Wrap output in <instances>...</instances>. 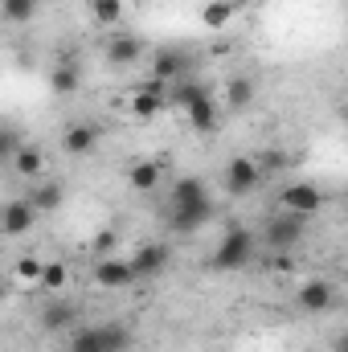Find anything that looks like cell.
<instances>
[{
    "label": "cell",
    "mask_w": 348,
    "mask_h": 352,
    "mask_svg": "<svg viewBox=\"0 0 348 352\" xmlns=\"http://www.w3.org/2000/svg\"><path fill=\"white\" fill-rule=\"evenodd\" d=\"M168 221L176 234H197L201 226L213 221V197L201 184V176H180L173 184V205H168Z\"/></svg>",
    "instance_id": "1"
},
{
    "label": "cell",
    "mask_w": 348,
    "mask_h": 352,
    "mask_svg": "<svg viewBox=\"0 0 348 352\" xmlns=\"http://www.w3.org/2000/svg\"><path fill=\"white\" fill-rule=\"evenodd\" d=\"M254 250H259L254 230H246V226H230V230L221 234V242H217V250H213L209 266L221 270V274H230V270H246V266L254 263Z\"/></svg>",
    "instance_id": "2"
},
{
    "label": "cell",
    "mask_w": 348,
    "mask_h": 352,
    "mask_svg": "<svg viewBox=\"0 0 348 352\" xmlns=\"http://www.w3.org/2000/svg\"><path fill=\"white\" fill-rule=\"evenodd\" d=\"M307 226H312V217H307V213L279 209V213L266 221V230H262V246H270L274 254H291V250L307 238Z\"/></svg>",
    "instance_id": "3"
},
{
    "label": "cell",
    "mask_w": 348,
    "mask_h": 352,
    "mask_svg": "<svg viewBox=\"0 0 348 352\" xmlns=\"http://www.w3.org/2000/svg\"><path fill=\"white\" fill-rule=\"evenodd\" d=\"M127 349H131V332L123 324H87L70 340V352H127Z\"/></svg>",
    "instance_id": "4"
},
{
    "label": "cell",
    "mask_w": 348,
    "mask_h": 352,
    "mask_svg": "<svg viewBox=\"0 0 348 352\" xmlns=\"http://www.w3.org/2000/svg\"><path fill=\"white\" fill-rule=\"evenodd\" d=\"M324 205H328V192H324L320 184L291 180V184L279 188V209H291V213H307V217H316Z\"/></svg>",
    "instance_id": "5"
},
{
    "label": "cell",
    "mask_w": 348,
    "mask_h": 352,
    "mask_svg": "<svg viewBox=\"0 0 348 352\" xmlns=\"http://www.w3.org/2000/svg\"><path fill=\"white\" fill-rule=\"evenodd\" d=\"M188 74H193V54L184 45H156L152 50V78L173 87V82L188 78Z\"/></svg>",
    "instance_id": "6"
},
{
    "label": "cell",
    "mask_w": 348,
    "mask_h": 352,
    "mask_svg": "<svg viewBox=\"0 0 348 352\" xmlns=\"http://www.w3.org/2000/svg\"><path fill=\"white\" fill-rule=\"evenodd\" d=\"M131 274H135V283H144V278H156V274H164L168 263H173V250H168V242H144L131 258Z\"/></svg>",
    "instance_id": "7"
},
{
    "label": "cell",
    "mask_w": 348,
    "mask_h": 352,
    "mask_svg": "<svg viewBox=\"0 0 348 352\" xmlns=\"http://www.w3.org/2000/svg\"><path fill=\"white\" fill-rule=\"evenodd\" d=\"M259 180H262V168H259V160H250V156H234L226 164V192L238 197V201L250 197L259 188Z\"/></svg>",
    "instance_id": "8"
},
{
    "label": "cell",
    "mask_w": 348,
    "mask_h": 352,
    "mask_svg": "<svg viewBox=\"0 0 348 352\" xmlns=\"http://www.w3.org/2000/svg\"><path fill=\"white\" fill-rule=\"evenodd\" d=\"M37 209L29 205V197H17V201H4L0 205V234H8V238H21V234H29L33 226H37Z\"/></svg>",
    "instance_id": "9"
},
{
    "label": "cell",
    "mask_w": 348,
    "mask_h": 352,
    "mask_svg": "<svg viewBox=\"0 0 348 352\" xmlns=\"http://www.w3.org/2000/svg\"><path fill=\"white\" fill-rule=\"evenodd\" d=\"M295 303H299V311H303V316H324V311H332V307H336V291H332V283H328V278H307V283L299 287Z\"/></svg>",
    "instance_id": "10"
},
{
    "label": "cell",
    "mask_w": 348,
    "mask_h": 352,
    "mask_svg": "<svg viewBox=\"0 0 348 352\" xmlns=\"http://www.w3.org/2000/svg\"><path fill=\"white\" fill-rule=\"evenodd\" d=\"M94 283H98L102 291H127V287H135L131 263H127V258H119V254L98 258V263H94Z\"/></svg>",
    "instance_id": "11"
},
{
    "label": "cell",
    "mask_w": 348,
    "mask_h": 352,
    "mask_svg": "<svg viewBox=\"0 0 348 352\" xmlns=\"http://www.w3.org/2000/svg\"><path fill=\"white\" fill-rule=\"evenodd\" d=\"M98 140H102V127H98V123H87V119H83V123H70V127L62 131V152L78 160V156H90V152L98 148Z\"/></svg>",
    "instance_id": "12"
},
{
    "label": "cell",
    "mask_w": 348,
    "mask_h": 352,
    "mask_svg": "<svg viewBox=\"0 0 348 352\" xmlns=\"http://www.w3.org/2000/svg\"><path fill=\"white\" fill-rule=\"evenodd\" d=\"M37 324H41V332H70L74 324H78V303H70V299H50L45 307H41V316H37Z\"/></svg>",
    "instance_id": "13"
},
{
    "label": "cell",
    "mask_w": 348,
    "mask_h": 352,
    "mask_svg": "<svg viewBox=\"0 0 348 352\" xmlns=\"http://www.w3.org/2000/svg\"><path fill=\"white\" fill-rule=\"evenodd\" d=\"M184 115H188V127H193V131H201V135L217 131V123H221V111H217L213 90H209V94H201L197 102H188V107H184Z\"/></svg>",
    "instance_id": "14"
},
{
    "label": "cell",
    "mask_w": 348,
    "mask_h": 352,
    "mask_svg": "<svg viewBox=\"0 0 348 352\" xmlns=\"http://www.w3.org/2000/svg\"><path fill=\"white\" fill-rule=\"evenodd\" d=\"M102 58H107L111 66H131V62L144 58V41H140L135 33H115V37L107 41V50H102Z\"/></svg>",
    "instance_id": "15"
},
{
    "label": "cell",
    "mask_w": 348,
    "mask_h": 352,
    "mask_svg": "<svg viewBox=\"0 0 348 352\" xmlns=\"http://www.w3.org/2000/svg\"><path fill=\"white\" fill-rule=\"evenodd\" d=\"M221 98H226V107H230V111H250V102H254V78H246V74L226 78Z\"/></svg>",
    "instance_id": "16"
},
{
    "label": "cell",
    "mask_w": 348,
    "mask_h": 352,
    "mask_svg": "<svg viewBox=\"0 0 348 352\" xmlns=\"http://www.w3.org/2000/svg\"><path fill=\"white\" fill-rule=\"evenodd\" d=\"M62 201H66V188H62L58 180H41V184L29 192V205H33L37 213H54V209H62Z\"/></svg>",
    "instance_id": "17"
},
{
    "label": "cell",
    "mask_w": 348,
    "mask_h": 352,
    "mask_svg": "<svg viewBox=\"0 0 348 352\" xmlns=\"http://www.w3.org/2000/svg\"><path fill=\"white\" fill-rule=\"evenodd\" d=\"M160 176H164V164H160V160H140V164H131L127 184H131L135 192H152V188L160 184Z\"/></svg>",
    "instance_id": "18"
},
{
    "label": "cell",
    "mask_w": 348,
    "mask_h": 352,
    "mask_svg": "<svg viewBox=\"0 0 348 352\" xmlns=\"http://www.w3.org/2000/svg\"><path fill=\"white\" fill-rule=\"evenodd\" d=\"M83 87V74H78V66L74 62H62V66H54V74H50V90L58 94V98H70V94H78Z\"/></svg>",
    "instance_id": "19"
},
{
    "label": "cell",
    "mask_w": 348,
    "mask_h": 352,
    "mask_svg": "<svg viewBox=\"0 0 348 352\" xmlns=\"http://www.w3.org/2000/svg\"><path fill=\"white\" fill-rule=\"evenodd\" d=\"M164 107H168V102H164V94H152V90H135V94H131V115H135L140 123L156 119Z\"/></svg>",
    "instance_id": "20"
},
{
    "label": "cell",
    "mask_w": 348,
    "mask_h": 352,
    "mask_svg": "<svg viewBox=\"0 0 348 352\" xmlns=\"http://www.w3.org/2000/svg\"><path fill=\"white\" fill-rule=\"evenodd\" d=\"M234 8H238L234 0H209V4L201 8V25H205V29H226V25L234 21Z\"/></svg>",
    "instance_id": "21"
},
{
    "label": "cell",
    "mask_w": 348,
    "mask_h": 352,
    "mask_svg": "<svg viewBox=\"0 0 348 352\" xmlns=\"http://www.w3.org/2000/svg\"><path fill=\"white\" fill-rule=\"evenodd\" d=\"M12 168H17V176H29V180H33V176H41L45 160H41L37 148H25V144H21V148L12 152Z\"/></svg>",
    "instance_id": "22"
},
{
    "label": "cell",
    "mask_w": 348,
    "mask_h": 352,
    "mask_svg": "<svg viewBox=\"0 0 348 352\" xmlns=\"http://www.w3.org/2000/svg\"><path fill=\"white\" fill-rule=\"evenodd\" d=\"M0 16L8 25H29L37 16V0H0Z\"/></svg>",
    "instance_id": "23"
},
{
    "label": "cell",
    "mask_w": 348,
    "mask_h": 352,
    "mask_svg": "<svg viewBox=\"0 0 348 352\" xmlns=\"http://www.w3.org/2000/svg\"><path fill=\"white\" fill-rule=\"evenodd\" d=\"M37 283L54 295V291H62V287L70 283V266L58 263V258H54V263H41V278H37Z\"/></svg>",
    "instance_id": "24"
},
{
    "label": "cell",
    "mask_w": 348,
    "mask_h": 352,
    "mask_svg": "<svg viewBox=\"0 0 348 352\" xmlns=\"http://www.w3.org/2000/svg\"><path fill=\"white\" fill-rule=\"evenodd\" d=\"M90 12H94V21H98V25L115 29V25L123 21V0H90Z\"/></svg>",
    "instance_id": "25"
},
{
    "label": "cell",
    "mask_w": 348,
    "mask_h": 352,
    "mask_svg": "<svg viewBox=\"0 0 348 352\" xmlns=\"http://www.w3.org/2000/svg\"><path fill=\"white\" fill-rule=\"evenodd\" d=\"M90 250H94L98 258L119 254V230H98V234H94V242H90Z\"/></svg>",
    "instance_id": "26"
},
{
    "label": "cell",
    "mask_w": 348,
    "mask_h": 352,
    "mask_svg": "<svg viewBox=\"0 0 348 352\" xmlns=\"http://www.w3.org/2000/svg\"><path fill=\"white\" fill-rule=\"evenodd\" d=\"M12 274H17L21 283H37V278H41V258H29V254H25V258H17Z\"/></svg>",
    "instance_id": "27"
},
{
    "label": "cell",
    "mask_w": 348,
    "mask_h": 352,
    "mask_svg": "<svg viewBox=\"0 0 348 352\" xmlns=\"http://www.w3.org/2000/svg\"><path fill=\"white\" fill-rule=\"evenodd\" d=\"M17 148H21V140H17L12 131H4V127H0V160H8Z\"/></svg>",
    "instance_id": "28"
},
{
    "label": "cell",
    "mask_w": 348,
    "mask_h": 352,
    "mask_svg": "<svg viewBox=\"0 0 348 352\" xmlns=\"http://www.w3.org/2000/svg\"><path fill=\"white\" fill-rule=\"evenodd\" d=\"M274 270H283V274L295 270V258H291V254H274Z\"/></svg>",
    "instance_id": "29"
},
{
    "label": "cell",
    "mask_w": 348,
    "mask_h": 352,
    "mask_svg": "<svg viewBox=\"0 0 348 352\" xmlns=\"http://www.w3.org/2000/svg\"><path fill=\"white\" fill-rule=\"evenodd\" d=\"M332 352H348V336L340 332V336H332Z\"/></svg>",
    "instance_id": "30"
},
{
    "label": "cell",
    "mask_w": 348,
    "mask_h": 352,
    "mask_svg": "<svg viewBox=\"0 0 348 352\" xmlns=\"http://www.w3.org/2000/svg\"><path fill=\"white\" fill-rule=\"evenodd\" d=\"M4 291H8V287H4V274H0V303H4Z\"/></svg>",
    "instance_id": "31"
},
{
    "label": "cell",
    "mask_w": 348,
    "mask_h": 352,
    "mask_svg": "<svg viewBox=\"0 0 348 352\" xmlns=\"http://www.w3.org/2000/svg\"><path fill=\"white\" fill-rule=\"evenodd\" d=\"M234 4H254V0H234Z\"/></svg>",
    "instance_id": "32"
},
{
    "label": "cell",
    "mask_w": 348,
    "mask_h": 352,
    "mask_svg": "<svg viewBox=\"0 0 348 352\" xmlns=\"http://www.w3.org/2000/svg\"><path fill=\"white\" fill-rule=\"evenodd\" d=\"M0 78H4V70H0Z\"/></svg>",
    "instance_id": "33"
}]
</instances>
